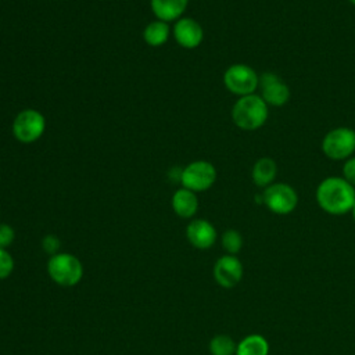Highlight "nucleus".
<instances>
[{
    "label": "nucleus",
    "instance_id": "8",
    "mask_svg": "<svg viewBox=\"0 0 355 355\" xmlns=\"http://www.w3.org/2000/svg\"><path fill=\"white\" fill-rule=\"evenodd\" d=\"M216 180V168L205 159H197L182 168L180 183L182 187L194 193L205 191L214 186Z\"/></svg>",
    "mask_w": 355,
    "mask_h": 355
},
{
    "label": "nucleus",
    "instance_id": "17",
    "mask_svg": "<svg viewBox=\"0 0 355 355\" xmlns=\"http://www.w3.org/2000/svg\"><path fill=\"white\" fill-rule=\"evenodd\" d=\"M236 355H269V343L261 334H248L237 343Z\"/></svg>",
    "mask_w": 355,
    "mask_h": 355
},
{
    "label": "nucleus",
    "instance_id": "24",
    "mask_svg": "<svg viewBox=\"0 0 355 355\" xmlns=\"http://www.w3.org/2000/svg\"><path fill=\"white\" fill-rule=\"evenodd\" d=\"M351 212H352V218H354V220H355V205H354V208H352Z\"/></svg>",
    "mask_w": 355,
    "mask_h": 355
},
{
    "label": "nucleus",
    "instance_id": "18",
    "mask_svg": "<svg viewBox=\"0 0 355 355\" xmlns=\"http://www.w3.org/2000/svg\"><path fill=\"white\" fill-rule=\"evenodd\" d=\"M237 343L227 334H216L209 341L211 355H236Z\"/></svg>",
    "mask_w": 355,
    "mask_h": 355
},
{
    "label": "nucleus",
    "instance_id": "15",
    "mask_svg": "<svg viewBox=\"0 0 355 355\" xmlns=\"http://www.w3.org/2000/svg\"><path fill=\"white\" fill-rule=\"evenodd\" d=\"M277 176V164L270 157H261L255 161L251 169V179L255 186L266 189L275 183Z\"/></svg>",
    "mask_w": 355,
    "mask_h": 355
},
{
    "label": "nucleus",
    "instance_id": "19",
    "mask_svg": "<svg viewBox=\"0 0 355 355\" xmlns=\"http://www.w3.org/2000/svg\"><path fill=\"white\" fill-rule=\"evenodd\" d=\"M222 247L229 255H236L243 248V236L236 229H227L222 234Z\"/></svg>",
    "mask_w": 355,
    "mask_h": 355
},
{
    "label": "nucleus",
    "instance_id": "23",
    "mask_svg": "<svg viewBox=\"0 0 355 355\" xmlns=\"http://www.w3.org/2000/svg\"><path fill=\"white\" fill-rule=\"evenodd\" d=\"M343 178L355 187V155L344 161Z\"/></svg>",
    "mask_w": 355,
    "mask_h": 355
},
{
    "label": "nucleus",
    "instance_id": "14",
    "mask_svg": "<svg viewBox=\"0 0 355 355\" xmlns=\"http://www.w3.org/2000/svg\"><path fill=\"white\" fill-rule=\"evenodd\" d=\"M189 0H150V7L157 19L164 22L178 21L183 17Z\"/></svg>",
    "mask_w": 355,
    "mask_h": 355
},
{
    "label": "nucleus",
    "instance_id": "20",
    "mask_svg": "<svg viewBox=\"0 0 355 355\" xmlns=\"http://www.w3.org/2000/svg\"><path fill=\"white\" fill-rule=\"evenodd\" d=\"M14 270V258L7 248H0V280L7 279Z\"/></svg>",
    "mask_w": 355,
    "mask_h": 355
},
{
    "label": "nucleus",
    "instance_id": "12",
    "mask_svg": "<svg viewBox=\"0 0 355 355\" xmlns=\"http://www.w3.org/2000/svg\"><path fill=\"white\" fill-rule=\"evenodd\" d=\"M187 241L198 250L211 248L218 237L215 226L207 219H193L186 227Z\"/></svg>",
    "mask_w": 355,
    "mask_h": 355
},
{
    "label": "nucleus",
    "instance_id": "9",
    "mask_svg": "<svg viewBox=\"0 0 355 355\" xmlns=\"http://www.w3.org/2000/svg\"><path fill=\"white\" fill-rule=\"evenodd\" d=\"M259 96L269 107H283L290 100L288 85L275 72H262L259 75Z\"/></svg>",
    "mask_w": 355,
    "mask_h": 355
},
{
    "label": "nucleus",
    "instance_id": "6",
    "mask_svg": "<svg viewBox=\"0 0 355 355\" xmlns=\"http://www.w3.org/2000/svg\"><path fill=\"white\" fill-rule=\"evenodd\" d=\"M263 205L276 215H288L298 205V194L293 186L284 182H275L261 194Z\"/></svg>",
    "mask_w": 355,
    "mask_h": 355
},
{
    "label": "nucleus",
    "instance_id": "10",
    "mask_svg": "<svg viewBox=\"0 0 355 355\" xmlns=\"http://www.w3.org/2000/svg\"><path fill=\"white\" fill-rule=\"evenodd\" d=\"M215 282L223 288H233L237 286L244 275V268L241 261L236 255H222L216 259L214 269Z\"/></svg>",
    "mask_w": 355,
    "mask_h": 355
},
{
    "label": "nucleus",
    "instance_id": "16",
    "mask_svg": "<svg viewBox=\"0 0 355 355\" xmlns=\"http://www.w3.org/2000/svg\"><path fill=\"white\" fill-rule=\"evenodd\" d=\"M171 33H172V29L168 25V22L155 19L146 25L143 31V39L148 46L159 47L169 40Z\"/></svg>",
    "mask_w": 355,
    "mask_h": 355
},
{
    "label": "nucleus",
    "instance_id": "22",
    "mask_svg": "<svg viewBox=\"0 0 355 355\" xmlns=\"http://www.w3.org/2000/svg\"><path fill=\"white\" fill-rule=\"evenodd\" d=\"M15 240V230L8 223H0V248H8Z\"/></svg>",
    "mask_w": 355,
    "mask_h": 355
},
{
    "label": "nucleus",
    "instance_id": "7",
    "mask_svg": "<svg viewBox=\"0 0 355 355\" xmlns=\"http://www.w3.org/2000/svg\"><path fill=\"white\" fill-rule=\"evenodd\" d=\"M223 85L234 96L254 94L259 86V75L245 64H233L223 72Z\"/></svg>",
    "mask_w": 355,
    "mask_h": 355
},
{
    "label": "nucleus",
    "instance_id": "21",
    "mask_svg": "<svg viewBox=\"0 0 355 355\" xmlns=\"http://www.w3.org/2000/svg\"><path fill=\"white\" fill-rule=\"evenodd\" d=\"M42 248L46 254H49L50 257L51 255H55L60 251L61 248V241L60 239L55 236V234H46L43 239H42Z\"/></svg>",
    "mask_w": 355,
    "mask_h": 355
},
{
    "label": "nucleus",
    "instance_id": "1",
    "mask_svg": "<svg viewBox=\"0 0 355 355\" xmlns=\"http://www.w3.org/2000/svg\"><path fill=\"white\" fill-rule=\"evenodd\" d=\"M315 197L322 211L338 216L352 211L355 205V187L343 176H329L318 184Z\"/></svg>",
    "mask_w": 355,
    "mask_h": 355
},
{
    "label": "nucleus",
    "instance_id": "25",
    "mask_svg": "<svg viewBox=\"0 0 355 355\" xmlns=\"http://www.w3.org/2000/svg\"><path fill=\"white\" fill-rule=\"evenodd\" d=\"M348 1H349L352 6H355V0H348Z\"/></svg>",
    "mask_w": 355,
    "mask_h": 355
},
{
    "label": "nucleus",
    "instance_id": "5",
    "mask_svg": "<svg viewBox=\"0 0 355 355\" xmlns=\"http://www.w3.org/2000/svg\"><path fill=\"white\" fill-rule=\"evenodd\" d=\"M46 118L40 111L35 108H26L18 112L11 125L14 139L24 144L37 141L43 136Z\"/></svg>",
    "mask_w": 355,
    "mask_h": 355
},
{
    "label": "nucleus",
    "instance_id": "2",
    "mask_svg": "<svg viewBox=\"0 0 355 355\" xmlns=\"http://www.w3.org/2000/svg\"><path fill=\"white\" fill-rule=\"evenodd\" d=\"M269 116V105L259 94L237 97L232 107V121L241 130H257L265 125Z\"/></svg>",
    "mask_w": 355,
    "mask_h": 355
},
{
    "label": "nucleus",
    "instance_id": "11",
    "mask_svg": "<svg viewBox=\"0 0 355 355\" xmlns=\"http://www.w3.org/2000/svg\"><path fill=\"white\" fill-rule=\"evenodd\" d=\"M172 35L176 43L187 50L198 47L204 40V29L201 24L190 17H182L175 21Z\"/></svg>",
    "mask_w": 355,
    "mask_h": 355
},
{
    "label": "nucleus",
    "instance_id": "13",
    "mask_svg": "<svg viewBox=\"0 0 355 355\" xmlns=\"http://www.w3.org/2000/svg\"><path fill=\"white\" fill-rule=\"evenodd\" d=\"M171 205H172L173 212L179 218L190 219L198 211V198L194 191L180 187L173 193V196L171 198Z\"/></svg>",
    "mask_w": 355,
    "mask_h": 355
},
{
    "label": "nucleus",
    "instance_id": "4",
    "mask_svg": "<svg viewBox=\"0 0 355 355\" xmlns=\"http://www.w3.org/2000/svg\"><path fill=\"white\" fill-rule=\"evenodd\" d=\"M322 153L331 161H345L355 153V130L348 126L330 129L322 139Z\"/></svg>",
    "mask_w": 355,
    "mask_h": 355
},
{
    "label": "nucleus",
    "instance_id": "3",
    "mask_svg": "<svg viewBox=\"0 0 355 355\" xmlns=\"http://www.w3.org/2000/svg\"><path fill=\"white\" fill-rule=\"evenodd\" d=\"M47 273L58 286L72 287L82 280L83 265L78 257L69 252H58L49 258Z\"/></svg>",
    "mask_w": 355,
    "mask_h": 355
}]
</instances>
